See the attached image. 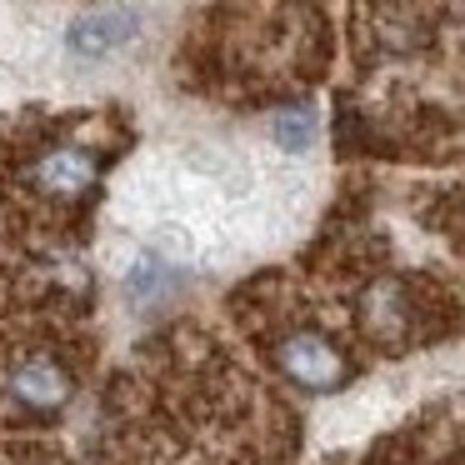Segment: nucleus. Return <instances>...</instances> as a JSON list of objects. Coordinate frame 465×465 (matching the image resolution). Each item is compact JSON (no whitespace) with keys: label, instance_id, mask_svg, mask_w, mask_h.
I'll return each instance as SVG.
<instances>
[{"label":"nucleus","instance_id":"1","mask_svg":"<svg viewBox=\"0 0 465 465\" xmlns=\"http://www.w3.org/2000/svg\"><path fill=\"white\" fill-rule=\"evenodd\" d=\"M105 171V151L91 141H45L21 165V185L51 205H81L95 195Z\"/></svg>","mask_w":465,"mask_h":465},{"label":"nucleus","instance_id":"2","mask_svg":"<svg viewBox=\"0 0 465 465\" xmlns=\"http://www.w3.org/2000/svg\"><path fill=\"white\" fill-rule=\"evenodd\" d=\"M271 361L291 385L321 391V395L341 391V385L355 375L351 351H345L331 331H321V325H285V331L271 341Z\"/></svg>","mask_w":465,"mask_h":465},{"label":"nucleus","instance_id":"3","mask_svg":"<svg viewBox=\"0 0 465 465\" xmlns=\"http://www.w3.org/2000/svg\"><path fill=\"white\" fill-rule=\"evenodd\" d=\"M71 395H75V375L65 371V361L51 351H25L21 361H11V371H5V401L21 415H31V420L61 415L65 405H71Z\"/></svg>","mask_w":465,"mask_h":465},{"label":"nucleus","instance_id":"4","mask_svg":"<svg viewBox=\"0 0 465 465\" xmlns=\"http://www.w3.org/2000/svg\"><path fill=\"white\" fill-rule=\"evenodd\" d=\"M135 35V15L131 11H91L71 25V51L85 61H101V55L121 51Z\"/></svg>","mask_w":465,"mask_h":465},{"label":"nucleus","instance_id":"5","mask_svg":"<svg viewBox=\"0 0 465 465\" xmlns=\"http://www.w3.org/2000/svg\"><path fill=\"white\" fill-rule=\"evenodd\" d=\"M275 141H281L285 151H305V145L315 141V111L311 105H291V111L275 115Z\"/></svg>","mask_w":465,"mask_h":465}]
</instances>
